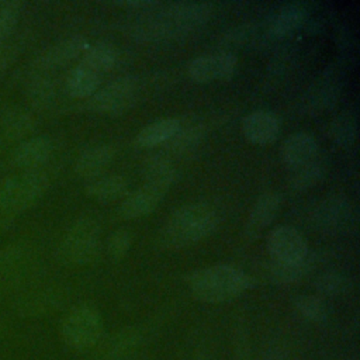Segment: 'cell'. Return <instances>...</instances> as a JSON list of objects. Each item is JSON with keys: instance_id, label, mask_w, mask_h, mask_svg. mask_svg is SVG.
Listing matches in <instances>:
<instances>
[{"instance_id": "25", "label": "cell", "mask_w": 360, "mask_h": 360, "mask_svg": "<svg viewBox=\"0 0 360 360\" xmlns=\"http://www.w3.org/2000/svg\"><path fill=\"white\" fill-rule=\"evenodd\" d=\"M292 305L295 311L312 323H321L328 318V307L325 301L314 294H304L294 298Z\"/></svg>"}, {"instance_id": "12", "label": "cell", "mask_w": 360, "mask_h": 360, "mask_svg": "<svg viewBox=\"0 0 360 360\" xmlns=\"http://www.w3.org/2000/svg\"><path fill=\"white\" fill-rule=\"evenodd\" d=\"M278 131V120L270 111L257 110L242 120V134L253 145L262 146L274 142Z\"/></svg>"}, {"instance_id": "16", "label": "cell", "mask_w": 360, "mask_h": 360, "mask_svg": "<svg viewBox=\"0 0 360 360\" xmlns=\"http://www.w3.org/2000/svg\"><path fill=\"white\" fill-rule=\"evenodd\" d=\"M350 204L340 197L323 200L314 211V224L323 232H338L350 219Z\"/></svg>"}, {"instance_id": "27", "label": "cell", "mask_w": 360, "mask_h": 360, "mask_svg": "<svg viewBox=\"0 0 360 360\" xmlns=\"http://www.w3.org/2000/svg\"><path fill=\"white\" fill-rule=\"evenodd\" d=\"M323 176V167L319 162L312 160L301 167L292 169V174L290 177V184L292 188L302 191L312 186H315Z\"/></svg>"}, {"instance_id": "15", "label": "cell", "mask_w": 360, "mask_h": 360, "mask_svg": "<svg viewBox=\"0 0 360 360\" xmlns=\"http://www.w3.org/2000/svg\"><path fill=\"white\" fill-rule=\"evenodd\" d=\"M84 193L87 194V197L98 202L108 204L122 200L129 193V184L124 176L100 174L87 180L84 186Z\"/></svg>"}, {"instance_id": "21", "label": "cell", "mask_w": 360, "mask_h": 360, "mask_svg": "<svg viewBox=\"0 0 360 360\" xmlns=\"http://www.w3.org/2000/svg\"><path fill=\"white\" fill-rule=\"evenodd\" d=\"M307 18V8L300 3H288L280 7L269 22V32L274 37H285L300 28Z\"/></svg>"}, {"instance_id": "11", "label": "cell", "mask_w": 360, "mask_h": 360, "mask_svg": "<svg viewBox=\"0 0 360 360\" xmlns=\"http://www.w3.org/2000/svg\"><path fill=\"white\" fill-rule=\"evenodd\" d=\"M87 48H89V42L84 37L72 35L45 49L38 56L35 63L39 69H44V70L58 69L75 60L76 58L83 56Z\"/></svg>"}, {"instance_id": "5", "label": "cell", "mask_w": 360, "mask_h": 360, "mask_svg": "<svg viewBox=\"0 0 360 360\" xmlns=\"http://www.w3.org/2000/svg\"><path fill=\"white\" fill-rule=\"evenodd\" d=\"M48 177L39 172H24L0 184V211L20 214L32 207L46 191Z\"/></svg>"}, {"instance_id": "6", "label": "cell", "mask_w": 360, "mask_h": 360, "mask_svg": "<svg viewBox=\"0 0 360 360\" xmlns=\"http://www.w3.org/2000/svg\"><path fill=\"white\" fill-rule=\"evenodd\" d=\"M98 224L91 218H80L63 236L58 249L59 260L70 266L91 263L98 253Z\"/></svg>"}, {"instance_id": "34", "label": "cell", "mask_w": 360, "mask_h": 360, "mask_svg": "<svg viewBox=\"0 0 360 360\" xmlns=\"http://www.w3.org/2000/svg\"><path fill=\"white\" fill-rule=\"evenodd\" d=\"M104 360H138V353H135V354H105Z\"/></svg>"}, {"instance_id": "10", "label": "cell", "mask_w": 360, "mask_h": 360, "mask_svg": "<svg viewBox=\"0 0 360 360\" xmlns=\"http://www.w3.org/2000/svg\"><path fill=\"white\" fill-rule=\"evenodd\" d=\"M166 190L143 183L139 188L129 191L120 202L118 215L122 219H135L149 215L166 195Z\"/></svg>"}, {"instance_id": "4", "label": "cell", "mask_w": 360, "mask_h": 360, "mask_svg": "<svg viewBox=\"0 0 360 360\" xmlns=\"http://www.w3.org/2000/svg\"><path fill=\"white\" fill-rule=\"evenodd\" d=\"M104 332V322L100 311L89 304L72 308L60 322V338L66 346L75 350L94 347Z\"/></svg>"}, {"instance_id": "28", "label": "cell", "mask_w": 360, "mask_h": 360, "mask_svg": "<svg viewBox=\"0 0 360 360\" xmlns=\"http://www.w3.org/2000/svg\"><path fill=\"white\" fill-rule=\"evenodd\" d=\"M357 134V125L354 117L350 114L339 115L333 122L330 128V135L333 141L342 146V148H350L354 143Z\"/></svg>"}, {"instance_id": "17", "label": "cell", "mask_w": 360, "mask_h": 360, "mask_svg": "<svg viewBox=\"0 0 360 360\" xmlns=\"http://www.w3.org/2000/svg\"><path fill=\"white\" fill-rule=\"evenodd\" d=\"M115 158V148L112 145H94L83 150L75 163V172L84 179H93L111 165Z\"/></svg>"}, {"instance_id": "19", "label": "cell", "mask_w": 360, "mask_h": 360, "mask_svg": "<svg viewBox=\"0 0 360 360\" xmlns=\"http://www.w3.org/2000/svg\"><path fill=\"white\" fill-rule=\"evenodd\" d=\"M0 127L8 139L17 141L34 131L35 120L20 105H6L0 111Z\"/></svg>"}, {"instance_id": "26", "label": "cell", "mask_w": 360, "mask_h": 360, "mask_svg": "<svg viewBox=\"0 0 360 360\" xmlns=\"http://www.w3.org/2000/svg\"><path fill=\"white\" fill-rule=\"evenodd\" d=\"M202 138H204V132L200 127H187V128L180 127L176 135L166 143H167L169 152L180 155L197 148Z\"/></svg>"}, {"instance_id": "33", "label": "cell", "mask_w": 360, "mask_h": 360, "mask_svg": "<svg viewBox=\"0 0 360 360\" xmlns=\"http://www.w3.org/2000/svg\"><path fill=\"white\" fill-rule=\"evenodd\" d=\"M27 94L35 107H45L52 101L55 91L46 77H35V80L30 83Z\"/></svg>"}, {"instance_id": "30", "label": "cell", "mask_w": 360, "mask_h": 360, "mask_svg": "<svg viewBox=\"0 0 360 360\" xmlns=\"http://www.w3.org/2000/svg\"><path fill=\"white\" fill-rule=\"evenodd\" d=\"M347 288V278L339 271H326L315 281V290L325 297H338Z\"/></svg>"}, {"instance_id": "29", "label": "cell", "mask_w": 360, "mask_h": 360, "mask_svg": "<svg viewBox=\"0 0 360 360\" xmlns=\"http://www.w3.org/2000/svg\"><path fill=\"white\" fill-rule=\"evenodd\" d=\"M22 11L20 0H0V42L15 28Z\"/></svg>"}, {"instance_id": "14", "label": "cell", "mask_w": 360, "mask_h": 360, "mask_svg": "<svg viewBox=\"0 0 360 360\" xmlns=\"http://www.w3.org/2000/svg\"><path fill=\"white\" fill-rule=\"evenodd\" d=\"M52 155V142L46 136H32L21 142L13 153V162L24 172L42 167Z\"/></svg>"}, {"instance_id": "24", "label": "cell", "mask_w": 360, "mask_h": 360, "mask_svg": "<svg viewBox=\"0 0 360 360\" xmlns=\"http://www.w3.org/2000/svg\"><path fill=\"white\" fill-rule=\"evenodd\" d=\"M100 84V76L83 65L73 68L66 77V90L75 98L91 97Z\"/></svg>"}, {"instance_id": "9", "label": "cell", "mask_w": 360, "mask_h": 360, "mask_svg": "<svg viewBox=\"0 0 360 360\" xmlns=\"http://www.w3.org/2000/svg\"><path fill=\"white\" fill-rule=\"evenodd\" d=\"M236 56L231 52H215L193 59L187 66L188 77L195 83H211L229 79L236 70Z\"/></svg>"}, {"instance_id": "1", "label": "cell", "mask_w": 360, "mask_h": 360, "mask_svg": "<svg viewBox=\"0 0 360 360\" xmlns=\"http://www.w3.org/2000/svg\"><path fill=\"white\" fill-rule=\"evenodd\" d=\"M218 222L214 207L207 202H190L173 211L166 219L159 232V242L167 249H183L211 235Z\"/></svg>"}, {"instance_id": "8", "label": "cell", "mask_w": 360, "mask_h": 360, "mask_svg": "<svg viewBox=\"0 0 360 360\" xmlns=\"http://www.w3.org/2000/svg\"><path fill=\"white\" fill-rule=\"evenodd\" d=\"M267 249L271 262L284 264L304 263L308 256V245L304 236L292 226L274 228L267 238Z\"/></svg>"}, {"instance_id": "22", "label": "cell", "mask_w": 360, "mask_h": 360, "mask_svg": "<svg viewBox=\"0 0 360 360\" xmlns=\"http://www.w3.org/2000/svg\"><path fill=\"white\" fill-rule=\"evenodd\" d=\"M180 127L181 122L179 118H162L153 121L138 132L135 142L139 148H153L166 143L176 135Z\"/></svg>"}, {"instance_id": "35", "label": "cell", "mask_w": 360, "mask_h": 360, "mask_svg": "<svg viewBox=\"0 0 360 360\" xmlns=\"http://www.w3.org/2000/svg\"><path fill=\"white\" fill-rule=\"evenodd\" d=\"M264 360H288V359L285 357V354H284L283 352H280V350H271V352H269V354L264 357Z\"/></svg>"}, {"instance_id": "2", "label": "cell", "mask_w": 360, "mask_h": 360, "mask_svg": "<svg viewBox=\"0 0 360 360\" xmlns=\"http://www.w3.org/2000/svg\"><path fill=\"white\" fill-rule=\"evenodd\" d=\"M252 278L243 270L229 264H212L197 269L187 277L190 292L201 302L219 304L235 300L252 288Z\"/></svg>"}, {"instance_id": "18", "label": "cell", "mask_w": 360, "mask_h": 360, "mask_svg": "<svg viewBox=\"0 0 360 360\" xmlns=\"http://www.w3.org/2000/svg\"><path fill=\"white\" fill-rule=\"evenodd\" d=\"M281 205V197L274 191H267L259 195L252 205L246 222V231L249 235L256 236L266 229L276 218Z\"/></svg>"}, {"instance_id": "32", "label": "cell", "mask_w": 360, "mask_h": 360, "mask_svg": "<svg viewBox=\"0 0 360 360\" xmlns=\"http://www.w3.org/2000/svg\"><path fill=\"white\" fill-rule=\"evenodd\" d=\"M305 262L297 264H284V263H270V276L276 283L291 284L300 280L305 273Z\"/></svg>"}, {"instance_id": "13", "label": "cell", "mask_w": 360, "mask_h": 360, "mask_svg": "<svg viewBox=\"0 0 360 360\" xmlns=\"http://www.w3.org/2000/svg\"><path fill=\"white\" fill-rule=\"evenodd\" d=\"M316 155L318 143L315 138L307 132H295L290 135L280 149L283 163L291 170L315 160Z\"/></svg>"}, {"instance_id": "31", "label": "cell", "mask_w": 360, "mask_h": 360, "mask_svg": "<svg viewBox=\"0 0 360 360\" xmlns=\"http://www.w3.org/2000/svg\"><path fill=\"white\" fill-rule=\"evenodd\" d=\"M131 245H132V236H131L129 231L117 229V231L111 232L110 236L107 238L105 250L111 260L120 262L127 256Z\"/></svg>"}, {"instance_id": "3", "label": "cell", "mask_w": 360, "mask_h": 360, "mask_svg": "<svg viewBox=\"0 0 360 360\" xmlns=\"http://www.w3.org/2000/svg\"><path fill=\"white\" fill-rule=\"evenodd\" d=\"M158 10L141 22L138 32L145 38H170L186 34L202 25L211 15L212 7L208 3L181 1V3H158ZM153 7V8H155Z\"/></svg>"}, {"instance_id": "20", "label": "cell", "mask_w": 360, "mask_h": 360, "mask_svg": "<svg viewBox=\"0 0 360 360\" xmlns=\"http://www.w3.org/2000/svg\"><path fill=\"white\" fill-rule=\"evenodd\" d=\"M176 177H177V173L169 156H165V155L149 156L142 166L143 183L160 187L166 191H169Z\"/></svg>"}, {"instance_id": "7", "label": "cell", "mask_w": 360, "mask_h": 360, "mask_svg": "<svg viewBox=\"0 0 360 360\" xmlns=\"http://www.w3.org/2000/svg\"><path fill=\"white\" fill-rule=\"evenodd\" d=\"M138 97V80L132 76L118 77L90 97V108L103 115H121Z\"/></svg>"}, {"instance_id": "23", "label": "cell", "mask_w": 360, "mask_h": 360, "mask_svg": "<svg viewBox=\"0 0 360 360\" xmlns=\"http://www.w3.org/2000/svg\"><path fill=\"white\" fill-rule=\"evenodd\" d=\"M118 59L117 49L107 42H98L96 45H89L86 52L82 56L80 65L86 66L87 69L93 70L98 76L101 73L110 72Z\"/></svg>"}]
</instances>
